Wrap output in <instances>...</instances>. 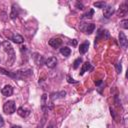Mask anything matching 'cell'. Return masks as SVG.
Wrapping results in <instances>:
<instances>
[{
  "mask_svg": "<svg viewBox=\"0 0 128 128\" xmlns=\"http://www.w3.org/2000/svg\"><path fill=\"white\" fill-rule=\"evenodd\" d=\"M49 128H53V126H52V125H50V126H49Z\"/></svg>",
  "mask_w": 128,
  "mask_h": 128,
  "instance_id": "4dcf8cb0",
  "label": "cell"
},
{
  "mask_svg": "<svg viewBox=\"0 0 128 128\" xmlns=\"http://www.w3.org/2000/svg\"><path fill=\"white\" fill-rule=\"evenodd\" d=\"M17 113L19 114V116H21V117L25 118V117H27V116L30 114V110L25 109V108H23V107H20V108H18Z\"/></svg>",
  "mask_w": 128,
  "mask_h": 128,
  "instance_id": "9a60e30c",
  "label": "cell"
},
{
  "mask_svg": "<svg viewBox=\"0 0 128 128\" xmlns=\"http://www.w3.org/2000/svg\"><path fill=\"white\" fill-rule=\"evenodd\" d=\"M3 126H4V119H3V117L0 115V128L3 127Z\"/></svg>",
  "mask_w": 128,
  "mask_h": 128,
  "instance_id": "4316f807",
  "label": "cell"
},
{
  "mask_svg": "<svg viewBox=\"0 0 128 128\" xmlns=\"http://www.w3.org/2000/svg\"><path fill=\"white\" fill-rule=\"evenodd\" d=\"M116 69H117V73H118V74H120V73H121V71H122V66H121V64H120V63L116 64Z\"/></svg>",
  "mask_w": 128,
  "mask_h": 128,
  "instance_id": "d4e9b609",
  "label": "cell"
},
{
  "mask_svg": "<svg viewBox=\"0 0 128 128\" xmlns=\"http://www.w3.org/2000/svg\"><path fill=\"white\" fill-rule=\"evenodd\" d=\"M81 63H82V58H81V57L77 58V59L74 61V63H73V68H74V69H77V68L80 66Z\"/></svg>",
  "mask_w": 128,
  "mask_h": 128,
  "instance_id": "7402d4cb",
  "label": "cell"
},
{
  "mask_svg": "<svg viewBox=\"0 0 128 128\" xmlns=\"http://www.w3.org/2000/svg\"><path fill=\"white\" fill-rule=\"evenodd\" d=\"M76 7H77V9H80V10L84 9V5L80 2H76Z\"/></svg>",
  "mask_w": 128,
  "mask_h": 128,
  "instance_id": "484cf974",
  "label": "cell"
},
{
  "mask_svg": "<svg viewBox=\"0 0 128 128\" xmlns=\"http://www.w3.org/2000/svg\"><path fill=\"white\" fill-rule=\"evenodd\" d=\"M120 26H121L122 28H124V29H128V20H127V19L122 20L121 23H120Z\"/></svg>",
  "mask_w": 128,
  "mask_h": 128,
  "instance_id": "603a6c76",
  "label": "cell"
},
{
  "mask_svg": "<svg viewBox=\"0 0 128 128\" xmlns=\"http://www.w3.org/2000/svg\"><path fill=\"white\" fill-rule=\"evenodd\" d=\"M18 15H19V8L17 7V5L13 4L12 5V9H11V13H10V17L12 19H15V18L18 17Z\"/></svg>",
  "mask_w": 128,
  "mask_h": 128,
  "instance_id": "4fadbf2b",
  "label": "cell"
},
{
  "mask_svg": "<svg viewBox=\"0 0 128 128\" xmlns=\"http://www.w3.org/2000/svg\"><path fill=\"white\" fill-rule=\"evenodd\" d=\"M88 48H89V42H84L82 44H80V47H79V52L80 54H85L87 51H88Z\"/></svg>",
  "mask_w": 128,
  "mask_h": 128,
  "instance_id": "2e32d148",
  "label": "cell"
},
{
  "mask_svg": "<svg viewBox=\"0 0 128 128\" xmlns=\"http://www.w3.org/2000/svg\"><path fill=\"white\" fill-rule=\"evenodd\" d=\"M114 12H115V9L113 8V6H106L103 10V15L106 18H110Z\"/></svg>",
  "mask_w": 128,
  "mask_h": 128,
  "instance_id": "9c48e42d",
  "label": "cell"
},
{
  "mask_svg": "<svg viewBox=\"0 0 128 128\" xmlns=\"http://www.w3.org/2000/svg\"><path fill=\"white\" fill-rule=\"evenodd\" d=\"M119 43H120V45L122 46L123 49H126L127 46H128L127 37H126V35H125L123 32H120V33H119Z\"/></svg>",
  "mask_w": 128,
  "mask_h": 128,
  "instance_id": "52a82bcc",
  "label": "cell"
},
{
  "mask_svg": "<svg viewBox=\"0 0 128 128\" xmlns=\"http://www.w3.org/2000/svg\"><path fill=\"white\" fill-rule=\"evenodd\" d=\"M127 13H128V2L125 1L120 5V8L118 10V16L123 17V16H126Z\"/></svg>",
  "mask_w": 128,
  "mask_h": 128,
  "instance_id": "8992f818",
  "label": "cell"
},
{
  "mask_svg": "<svg viewBox=\"0 0 128 128\" xmlns=\"http://www.w3.org/2000/svg\"><path fill=\"white\" fill-rule=\"evenodd\" d=\"M11 128H21V126H19V125H13Z\"/></svg>",
  "mask_w": 128,
  "mask_h": 128,
  "instance_id": "f546056e",
  "label": "cell"
},
{
  "mask_svg": "<svg viewBox=\"0 0 128 128\" xmlns=\"http://www.w3.org/2000/svg\"><path fill=\"white\" fill-rule=\"evenodd\" d=\"M67 81H68V83H78V81L74 80V79H73V78H71L69 75H67Z\"/></svg>",
  "mask_w": 128,
  "mask_h": 128,
  "instance_id": "cb8c5ba5",
  "label": "cell"
},
{
  "mask_svg": "<svg viewBox=\"0 0 128 128\" xmlns=\"http://www.w3.org/2000/svg\"><path fill=\"white\" fill-rule=\"evenodd\" d=\"M10 40H12L14 43H17V44H20V43H23L24 42V38L20 34H13L10 37Z\"/></svg>",
  "mask_w": 128,
  "mask_h": 128,
  "instance_id": "7c38bea8",
  "label": "cell"
},
{
  "mask_svg": "<svg viewBox=\"0 0 128 128\" xmlns=\"http://www.w3.org/2000/svg\"><path fill=\"white\" fill-rule=\"evenodd\" d=\"M60 53H61L63 56L68 57V56L71 54V49L68 48V47H62V48H60Z\"/></svg>",
  "mask_w": 128,
  "mask_h": 128,
  "instance_id": "ac0fdd59",
  "label": "cell"
},
{
  "mask_svg": "<svg viewBox=\"0 0 128 128\" xmlns=\"http://www.w3.org/2000/svg\"><path fill=\"white\" fill-rule=\"evenodd\" d=\"M109 128H111V127H109ZM112 128H113V127H112Z\"/></svg>",
  "mask_w": 128,
  "mask_h": 128,
  "instance_id": "1f68e13d",
  "label": "cell"
},
{
  "mask_svg": "<svg viewBox=\"0 0 128 128\" xmlns=\"http://www.w3.org/2000/svg\"><path fill=\"white\" fill-rule=\"evenodd\" d=\"M79 28H80V30H82L86 34H91L95 29V25L93 23H88V24L87 23H82V25Z\"/></svg>",
  "mask_w": 128,
  "mask_h": 128,
  "instance_id": "277c9868",
  "label": "cell"
},
{
  "mask_svg": "<svg viewBox=\"0 0 128 128\" xmlns=\"http://www.w3.org/2000/svg\"><path fill=\"white\" fill-rule=\"evenodd\" d=\"M45 64L48 68H54L57 64V59L56 57H49L48 59L45 60Z\"/></svg>",
  "mask_w": 128,
  "mask_h": 128,
  "instance_id": "30bf717a",
  "label": "cell"
},
{
  "mask_svg": "<svg viewBox=\"0 0 128 128\" xmlns=\"http://www.w3.org/2000/svg\"><path fill=\"white\" fill-rule=\"evenodd\" d=\"M48 44H49L51 47H53V48L56 49V48H59V47L61 46V44H62V40H61L60 38H52V39L49 40Z\"/></svg>",
  "mask_w": 128,
  "mask_h": 128,
  "instance_id": "ba28073f",
  "label": "cell"
},
{
  "mask_svg": "<svg viewBox=\"0 0 128 128\" xmlns=\"http://www.w3.org/2000/svg\"><path fill=\"white\" fill-rule=\"evenodd\" d=\"M93 14H94V10L93 9H90L88 12H86L85 14H83L82 15V18H92V16H93Z\"/></svg>",
  "mask_w": 128,
  "mask_h": 128,
  "instance_id": "44dd1931",
  "label": "cell"
},
{
  "mask_svg": "<svg viewBox=\"0 0 128 128\" xmlns=\"http://www.w3.org/2000/svg\"><path fill=\"white\" fill-rule=\"evenodd\" d=\"M93 5H94L95 7H97V8H101V9H102V8L104 9V8L106 7V3H105L104 1H97V2H94Z\"/></svg>",
  "mask_w": 128,
  "mask_h": 128,
  "instance_id": "ffe728a7",
  "label": "cell"
},
{
  "mask_svg": "<svg viewBox=\"0 0 128 128\" xmlns=\"http://www.w3.org/2000/svg\"><path fill=\"white\" fill-rule=\"evenodd\" d=\"M109 38V33L107 30H103V29H98L97 32V36L95 37V44L98 40L100 39H108Z\"/></svg>",
  "mask_w": 128,
  "mask_h": 128,
  "instance_id": "5b68a950",
  "label": "cell"
},
{
  "mask_svg": "<svg viewBox=\"0 0 128 128\" xmlns=\"http://www.w3.org/2000/svg\"><path fill=\"white\" fill-rule=\"evenodd\" d=\"M34 55H35V56H34V59H35V62H36V64H37L38 66H41V65L43 64V61H44L43 57H42L41 55L37 54V53H35Z\"/></svg>",
  "mask_w": 128,
  "mask_h": 128,
  "instance_id": "d6986e66",
  "label": "cell"
},
{
  "mask_svg": "<svg viewBox=\"0 0 128 128\" xmlns=\"http://www.w3.org/2000/svg\"><path fill=\"white\" fill-rule=\"evenodd\" d=\"M3 111L5 114L7 115H11L16 111V104L13 100H9L7 102H5V104L3 105Z\"/></svg>",
  "mask_w": 128,
  "mask_h": 128,
  "instance_id": "3957f363",
  "label": "cell"
},
{
  "mask_svg": "<svg viewBox=\"0 0 128 128\" xmlns=\"http://www.w3.org/2000/svg\"><path fill=\"white\" fill-rule=\"evenodd\" d=\"M2 47H3V50L7 53L8 55V59H7V65L11 66L14 61H15V52H14V49L11 45V43L8 41V40H5L2 42Z\"/></svg>",
  "mask_w": 128,
  "mask_h": 128,
  "instance_id": "6da1fadb",
  "label": "cell"
},
{
  "mask_svg": "<svg viewBox=\"0 0 128 128\" xmlns=\"http://www.w3.org/2000/svg\"><path fill=\"white\" fill-rule=\"evenodd\" d=\"M1 93L4 96H11L13 94V87L11 85H5L4 88H2Z\"/></svg>",
  "mask_w": 128,
  "mask_h": 128,
  "instance_id": "8fae6325",
  "label": "cell"
},
{
  "mask_svg": "<svg viewBox=\"0 0 128 128\" xmlns=\"http://www.w3.org/2000/svg\"><path fill=\"white\" fill-rule=\"evenodd\" d=\"M69 43H70L71 45H73V46H76V45H77V40H76V39H73V40L70 41Z\"/></svg>",
  "mask_w": 128,
  "mask_h": 128,
  "instance_id": "83f0119b",
  "label": "cell"
},
{
  "mask_svg": "<svg viewBox=\"0 0 128 128\" xmlns=\"http://www.w3.org/2000/svg\"><path fill=\"white\" fill-rule=\"evenodd\" d=\"M92 69H93L92 65H91L89 62H85V63L82 65V68H81V70H80V75H83L86 71H88V70H92Z\"/></svg>",
  "mask_w": 128,
  "mask_h": 128,
  "instance_id": "5bb4252c",
  "label": "cell"
},
{
  "mask_svg": "<svg viewBox=\"0 0 128 128\" xmlns=\"http://www.w3.org/2000/svg\"><path fill=\"white\" fill-rule=\"evenodd\" d=\"M0 73L3 74V75H6V76H9L13 79H23V78H26L28 77L30 74H31V70H27L26 72L24 71H15V72H8L7 70L3 69V68H0Z\"/></svg>",
  "mask_w": 128,
  "mask_h": 128,
  "instance_id": "7a4b0ae2",
  "label": "cell"
},
{
  "mask_svg": "<svg viewBox=\"0 0 128 128\" xmlns=\"http://www.w3.org/2000/svg\"><path fill=\"white\" fill-rule=\"evenodd\" d=\"M65 95H66V92H65V91H61V92H59V93H52V94H51V100L54 101L55 99H57V98H62V97H64Z\"/></svg>",
  "mask_w": 128,
  "mask_h": 128,
  "instance_id": "e0dca14e",
  "label": "cell"
},
{
  "mask_svg": "<svg viewBox=\"0 0 128 128\" xmlns=\"http://www.w3.org/2000/svg\"><path fill=\"white\" fill-rule=\"evenodd\" d=\"M95 84L98 86V85H100V84H102V80H98V81H95Z\"/></svg>",
  "mask_w": 128,
  "mask_h": 128,
  "instance_id": "f1b7e54d",
  "label": "cell"
}]
</instances>
